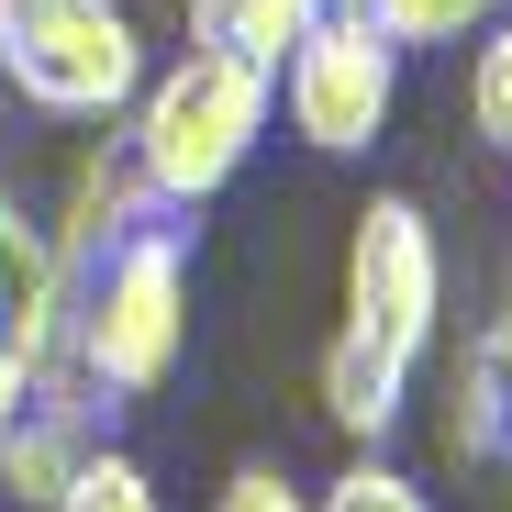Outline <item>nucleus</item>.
I'll return each mask as SVG.
<instances>
[{"instance_id":"1","label":"nucleus","mask_w":512,"mask_h":512,"mask_svg":"<svg viewBox=\"0 0 512 512\" xmlns=\"http://www.w3.org/2000/svg\"><path fill=\"white\" fill-rule=\"evenodd\" d=\"M435 312H446V256H435V223L423 201L379 190L346 234V323L323 346V423L334 435H390L401 401H412V368L435 346Z\"/></svg>"},{"instance_id":"2","label":"nucleus","mask_w":512,"mask_h":512,"mask_svg":"<svg viewBox=\"0 0 512 512\" xmlns=\"http://www.w3.org/2000/svg\"><path fill=\"white\" fill-rule=\"evenodd\" d=\"M179 357H190V223L145 212L67 279V368L112 401H156Z\"/></svg>"},{"instance_id":"3","label":"nucleus","mask_w":512,"mask_h":512,"mask_svg":"<svg viewBox=\"0 0 512 512\" xmlns=\"http://www.w3.org/2000/svg\"><path fill=\"white\" fill-rule=\"evenodd\" d=\"M123 112H134V123H123V156H134L145 201H156V212H201L234 167L256 156V134H268L279 90H268V67L190 45L179 67H156Z\"/></svg>"},{"instance_id":"4","label":"nucleus","mask_w":512,"mask_h":512,"mask_svg":"<svg viewBox=\"0 0 512 512\" xmlns=\"http://www.w3.org/2000/svg\"><path fill=\"white\" fill-rule=\"evenodd\" d=\"M0 78L45 123H112L145 90V34L123 0H0Z\"/></svg>"},{"instance_id":"5","label":"nucleus","mask_w":512,"mask_h":512,"mask_svg":"<svg viewBox=\"0 0 512 512\" xmlns=\"http://www.w3.org/2000/svg\"><path fill=\"white\" fill-rule=\"evenodd\" d=\"M279 112H290V134L312 145V156H368L379 134H390V101H401V45L390 34H368L346 0L279 56Z\"/></svg>"},{"instance_id":"6","label":"nucleus","mask_w":512,"mask_h":512,"mask_svg":"<svg viewBox=\"0 0 512 512\" xmlns=\"http://www.w3.org/2000/svg\"><path fill=\"white\" fill-rule=\"evenodd\" d=\"M90 446H101V435H90V379H78V368H45L12 412H0V501L45 512V501L78 479Z\"/></svg>"},{"instance_id":"7","label":"nucleus","mask_w":512,"mask_h":512,"mask_svg":"<svg viewBox=\"0 0 512 512\" xmlns=\"http://www.w3.org/2000/svg\"><path fill=\"white\" fill-rule=\"evenodd\" d=\"M0 346H12L34 379L67 368V268H56L45 223L12 190H0Z\"/></svg>"},{"instance_id":"8","label":"nucleus","mask_w":512,"mask_h":512,"mask_svg":"<svg viewBox=\"0 0 512 512\" xmlns=\"http://www.w3.org/2000/svg\"><path fill=\"white\" fill-rule=\"evenodd\" d=\"M145 212H156V201H145V179H134V156H123V145H101V156H78V167H67V201H56L45 245H56V268L78 279V268H90L101 245H123Z\"/></svg>"},{"instance_id":"9","label":"nucleus","mask_w":512,"mask_h":512,"mask_svg":"<svg viewBox=\"0 0 512 512\" xmlns=\"http://www.w3.org/2000/svg\"><path fill=\"white\" fill-rule=\"evenodd\" d=\"M446 446L479 457V468H512V312L468 334L457 390H446Z\"/></svg>"},{"instance_id":"10","label":"nucleus","mask_w":512,"mask_h":512,"mask_svg":"<svg viewBox=\"0 0 512 512\" xmlns=\"http://www.w3.org/2000/svg\"><path fill=\"white\" fill-rule=\"evenodd\" d=\"M323 12H334V0H190V45L245 56V67H268V78H279V56H290Z\"/></svg>"},{"instance_id":"11","label":"nucleus","mask_w":512,"mask_h":512,"mask_svg":"<svg viewBox=\"0 0 512 512\" xmlns=\"http://www.w3.org/2000/svg\"><path fill=\"white\" fill-rule=\"evenodd\" d=\"M346 12L412 56V45H457V34H479V23H501L512 0H346Z\"/></svg>"},{"instance_id":"12","label":"nucleus","mask_w":512,"mask_h":512,"mask_svg":"<svg viewBox=\"0 0 512 512\" xmlns=\"http://www.w3.org/2000/svg\"><path fill=\"white\" fill-rule=\"evenodd\" d=\"M45 512H156V479H145V457L90 446V457H78V479H67Z\"/></svg>"},{"instance_id":"13","label":"nucleus","mask_w":512,"mask_h":512,"mask_svg":"<svg viewBox=\"0 0 512 512\" xmlns=\"http://www.w3.org/2000/svg\"><path fill=\"white\" fill-rule=\"evenodd\" d=\"M312 512H423V490H412L401 468H379V457H357V468H334V479L312 490Z\"/></svg>"},{"instance_id":"14","label":"nucleus","mask_w":512,"mask_h":512,"mask_svg":"<svg viewBox=\"0 0 512 512\" xmlns=\"http://www.w3.org/2000/svg\"><path fill=\"white\" fill-rule=\"evenodd\" d=\"M468 123L512 156V23H501V34L479 45V67H468Z\"/></svg>"},{"instance_id":"15","label":"nucleus","mask_w":512,"mask_h":512,"mask_svg":"<svg viewBox=\"0 0 512 512\" xmlns=\"http://www.w3.org/2000/svg\"><path fill=\"white\" fill-rule=\"evenodd\" d=\"M212 512H312V490H301L290 468L256 457V468H234V479H223V501H212Z\"/></svg>"},{"instance_id":"16","label":"nucleus","mask_w":512,"mask_h":512,"mask_svg":"<svg viewBox=\"0 0 512 512\" xmlns=\"http://www.w3.org/2000/svg\"><path fill=\"white\" fill-rule=\"evenodd\" d=\"M23 390H34V368H23V357H12V346H0V412H12V401H23Z\"/></svg>"}]
</instances>
